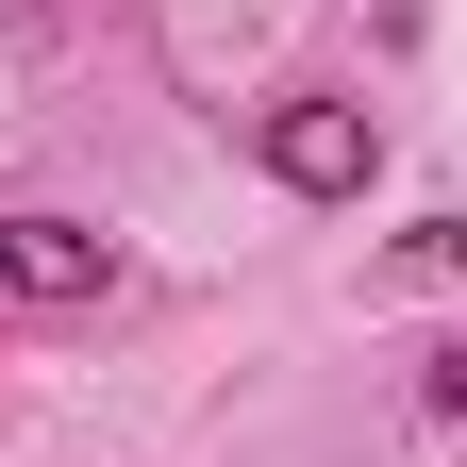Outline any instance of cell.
I'll use <instances>...</instances> for the list:
<instances>
[{
  "label": "cell",
  "mask_w": 467,
  "mask_h": 467,
  "mask_svg": "<svg viewBox=\"0 0 467 467\" xmlns=\"http://www.w3.org/2000/svg\"><path fill=\"white\" fill-rule=\"evenodd\" d=\"M251 167H267L284 201H368L384 184V117L368 100H267L251 117Z\"/></svg>",
  "instance_id": "obj_1"
},
{
  "label": "cell",
  "mask_w": 467,
  "mask_h": 467,
  "mask_svg": "<svg viewBox=\"0 0 467 467\" xmlns=\"http://www.w3.org/2000/svg\"><path fill=\"white\" fill-rule=\"evenodd\" d=\"M0 284H17V301H100V284H117V234H84V217H0Z\"/></svg>",
  "instance_id": "obj_2"
},
{
  "label": "cell",
  "mask_w": 467,
  "mask_h": 467,
  "mask_svg": "<svg viewBox=\"0 0 467 467\" xmlns=\"http://www.w3.org/2000/svg\"><path fill=\"white\" fill-rule=\"evenodd\" d=\"M418 400H434V418H467V350H434V368H418Z\"/></svg>",
  "instance_id": "obj_3"
},
{
  "label": "cell",
  "mask_w": 467,
  "mask_h": 467,
  "mask_svg": "<svg viewBox=\"0 0 467 467\" xmlns=\"http://www.w3.org/2000/svg\"><path fill=\"white\" fill-rule=\"evenodd\" d=\"M400 251H418V267H467V217H434V234H400Z\"/></svg>",
  "instance_id": "obj_4"
}]
</instances>
